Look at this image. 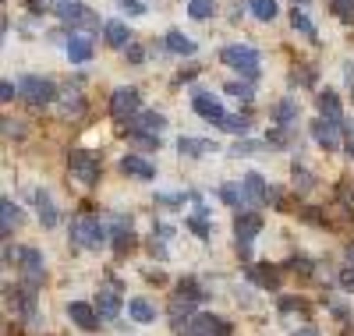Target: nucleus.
Returning a JSON list of instances; mask_svg holds the SVG:
<instances>
[{
	"mask_svg": "<svg viewBox=\"0 0 354 336\" xmlns=\"http://www.w3.org/2000/svg\"><path fill=\"white\" fill-rule=\"evenodd\" d=\"M106 241H110V227L96 216V212H78L71 220V244H78V248L100 252Z\"/></svg>",
	"mask_w": 354,
	"mask_h": 336,
	"instance_id": "f257e3e1",
	"label": "nucleus"
},
{
	"mask_svg": "<svg viewBox=\"0 0 354 336\" xmlns=\"http://www.w3.org/2000/svg\"><path fill=\"white\" fill-rule=\"evenodd\" d=\"M205 297H209V290H202L195 280H181V283H177V290L170 294V301H167L170 322H174V326H185V322L195 315V304L205 301Z\"/></svg>",
	"mask_w": 354,
	"mask_h": 336,
	"instance_id": "f03ea898",
	"label": "nucleus"
},
{
	"mask_svg": "<svg viewBox=\"0 0 354 336\" xmlns=\"http://www.w3.org/2000/svg\"><path fill=\"white\" fill-rule=\"evenodd\" d=\"M4 308L15 319H36V287L32 283H4Z\"/></svg>",
	"mask_w": 354,
	"mask_h": 336,
	"instance_id": "7ed1b4c3",
	"label": "nucleus"
},
{
	"mask_svg": "<svg viewBox=\"0 0 354 336\" xmlns=\"http://www.w3.org/2000/svg\"><path fill=\"white\" fill-rule=\"evenodd\" d=\"M68 174L78 180L82 188H93L100 180V160L88 149H71L68 152Z\"/></svg>",
	"mask_w": 354,
	"mask_h": 336,
	"instance_id": "20e7f679",
	"label": "nucleus"
},
{
	"mask_svg": "<svg viewBox=\"0 0 354 336\" xmlns=\"http://www.w3.org/2000/svg\"><path fill=\"white\" fill-rule=\"evenodd\" d=\"M18 96H21L25 103H32V106H46V103H53L61 93H57V85H53L50 78L25 75V78L18 82Z\"/></svg>",
	"mask_w": 354,
	"mask_h": 336,
	"instance_id": "39448f33",
	"label": "nucleus"
},
{
	"mask_svg": "<svg viewBox=\"0 0 354 336\" xmlns=\"http://www.w3.org/2000/svg\"><path fill=\"white\" fill-rule=\"evenodd\" d=\"M177 333L181 336H230V326H227V319H220V315H209V312H195L185 326H177Z\"/></svg>",
	"mask_w": 354,
	"mask_h": 336,
	"instance_id": "423d86ee",
	"label": "nucleus"
},
{
	"mask_svg": "<svg viewBox=\"0 0 354 336\" xmlns=\"http://www.w3.org/2000/svg\"><path fill=\"white\" fill-rule=\"evenodd\" d=\"M220 60L227 68L241 71L245 78H259V53L252 46H223L220 50Z\"/></svg>",
	"mask_w": 354,
	"mask_h": 336,
	"instance_id": "0eeeda50",
	"label": "nucleus"
},
{
	"mask_svg": "<svg viewBox=\"0 0 354 336\" xmlns=\"http://www.w3.org/2000/svg\"><path fill=\"white\" fill-rule=\"evenodd\" d=\"M57 18H61L64 25L71 28H85V32H93V28H100V15L88 8V4H78V0H68L64 8H53Z\"/></svg>",
	"mask_w": 354,
	"mask_h": 336,
	"instance_id": "6e6552de",
	"label": "nucleus"
},
{
	"mask_svg": "<svg viewBox=\"0 0 354 336\" xmlns=\"http://www.w3.org/2000/svg\"><path fill=\"white\" fill-rule=\"evenodd\" d=\"M142 106V96H138V88L124 85V88H113V96H110V117L113 120H131Z\"/></svg>",
	"mask_w": 354,
	"mask_h": 336,
	"instance_id": "1a4fd4ad",
	"label": "nucleus"
},
{
	"mask_svg": "<svg viewBox=\"0 0 354 336\" xmlns=\"http://www.w3.org/2000/svg\"><path fill=\"white\" fill-rule=\"evenodd\" d=\"M259 230H262V216H259V212H238V220H234V237H238V252L245 259L252 252V241L259 237Z\"/></svg>",
	"mask_w": 354,
	"mask_h": 336,
	"instance_id": "9d476101",
	"label": "nucleus"
},
{
	"mask_svg": "<svg viewBox=\"0 0 354 336\" xmlns=\"http://www.w3.org/2000/svg\"><path fill=\"white\" fill-rule=\"evenodd\" d=\"M121 308H124V297H121V290H117L113 283L96 290V312H100L103 322H113L117 315H121Z\"/></svg>",
	"mask_w": 354,
	"mask_h": 336,
	"instance_id": "9b49d317",
	"label": "nucleus"
},
{
	"mask_svg": "<svg viewBox=\"0 0 354 336\" xmlns=\"http://www.w3.org/2000/svg\"><path fill=\"white\" fill-rule=\"evenodd\" d=\"M18 269H21V283H32V287H39V283H43V277H46L43 255H39L36 248H21Z\"/></svg>",
	"mask_w": 354,
	"mask_h": 336,
	"instance_id": "f8f14e48",
	"label": "nucleus"
},
{
	"mask_svg": "<svg viewBox=\"0 0 354 336\" xmlns=\"http://www.w3.org/2000/svg\"><path fill=\"white\" fill-rule=\"evenodd\" d=\"M110 241H113V252L124 255L135 248V227L128 216H110Z\"/></svg>",
	"mask_w": 354,
	"mask_h": 336,
	"instance_id": "ddd939ff",
	"label": "nucleus"
},
{
	"mask_svg": "<svg viewBox=\"0 0 354 336\" xmlns=\"http://www.w3.org/2000/svg\"><path fill=\"white\" fill-rule=\"evenodd\" d=\"M312 138L319 142V149H337L340 145V124H337V120H326V117H322V120H312Z\"/></svg>",
	"mask_w": 354,
	"mask_h": 336,
	"instance_id": "4468645a",
	"label": "nucleus"
},
{
	"mask_svg": "<svg viewBox=\"0 0 354 336\" xmlns=\"http://www.w3.org/2000/svg\"><path fill=\"white\" fill-rule=\"evenodd\" d=\"M68 315H71V322L78 326V329H85V333H93L103 319H100V312H96V304H82V301H71L68 304Z\"/></svg>",
	"mask_w": 354,
	"mask_h": 336,
	"instance_id": "2eb2a0df",
	"label": "nucleus"
},
{
	"mask_svg": "<svg viewBox=\"0 0 354 336\" xmlns=\"http://www.w3.org/2000/svg\"><path fill=\"white\" fill-rule=\"evenodd\" d=\"M241 192H245V205H266L270 202V188H266V180H262V174H245V180H241Z\"/></svg>",
	"mask_w": 354,
	"mask_h": 336,
	"instance_id": "dca6fc26",
	"label": "nucleus"
},
{
	"mask_svg": "<svg viewBox=\"0 0 354 336\" xmlns=\"http://www.w3.org/2000/svg\"><path fill=\"white\" fill-rule=\"evenodd\" d=\"M163 128H167V117L163 113H142V117H131L128 135H160Z\"/></svg>",
	"mask_w": 354,
	"mask_h": 336,
	"instance_id": "f3484780",
	"label": "nucleus"
},
{
	"mask_svg": "<svg viewBox=\"0 0 354 336\" xmlns=\"http://www.w3.org/2000/svg\"><path fill=\"white\" fill-rule=\"evenodd\" d=\"M192 110H195L198 117H205L209 124H216V120L223 117L220 100H216V96H209V93H195V96H192Z\"/></svg>",
	"mask_w": 354,
	"mask_h": 336,
	"instance_id": "a211bd4d",
	"label": "nucleus"
},
{
	"mask_svg": "<svg viewBox=\"0 0 354 336\" xmlns=\"http://www.w3.org/2000/svg\"><path fill=\"white\" fill-rule=\"evenodd\" d=\"M121 174L138 177V180H153V177H156V167H153L149 160H142V156H124V160H121Z\"/></svg>",
	"mask_w": 354,
	"mask_h": 336,
	"instance_id": "6ab92c4d",
	"label": "nucleus"
},
{
	"mask_svg": "<svg viewBox=\"0 0 354 336\" xmlns=\"http://www.w3.org/2000/svg\"><path fill=\"white\" fill-rule=\"evenodd\" d=\"M32 198H36V212H39V220H43V227H57V205H53V198H50V192H43V188H36L32 192Z\"/></svg>",
	"mask_w": 354,
	"mask_h": 336,
	"instance_id": "aec40b11",
	"label": "nucleus"
},
{
	"mask_svg": "<svg viewBox=\"0 0 354 336\" xmlns=\"http://www.w3.org/2000/svg\"><path fill=\"white\" fill-rule=\"evenodd\" d=\"M0 216H4V227H0V230H4V241H11V234H15V227H21V209L11 202V198H4V202H0Z\"/></svg>",
	"mask_w": 354,
	"mask_h": 336,
	"instance_id": "412c9836",
	"label": "nucleus"
},
{
	"mask_svg": "<svg viewBox=\"0 0 354 336\" xmlns=\"http://www.w3.org/2000/svg\"><path fill=\"white\" fill-rule=\"evenodd\" d=\"M177 149H181V156H202V152L220 149V145H216V142H209V138H192V135H181V138H177Z\"/></svg>",
	"mask_w": 354,
	"mask_h": 336,
	"instance_id": "4be33fe9",
	"label": "nucleus"
},
{
	"mask_svg": "<svg viewBox=\"0 0 354 336\" xmlns=\"http://www.w3.org/2000/svg\"><path fill=\"white\" fill-rule=\"evenodd\" d=\"M319 110H322V117L326 120H337V124L344 128V110H340V100H337V93H319Z\"/></svg>",
	"mask_w": 354,
	"mask_h": 336,
	"instance_id": "5701e85b",
	"label": "nucleus"
},
{
	"mask_svg": "<svg viewBox=\"0 0 354 336\" xmlns=\"http://www.w3.org/2000/svg\"><path fill=\"white\" fill-rule=\"evenodd\" d=\"M68 57H71V64H85V60L93 57V39L88 36H71L68 39Z\"/></svg>",
	"mask_w": 354,
	"mask_h": 336,
	"instance_id": "b1692460",
	"label": "nucleus"
},
{
	"mask_svg": "<svg viewBox=\"0 0 354 336\" xmlns=\"http://www.w3.org/2000/svg\"><path fill=\"white\" fill-rule=\"evenodd\" d=\"M103 32H106V43L117 46V50L131 46V32H128V25H121V21H106V25H103Z\"/></svg>",
	"mask_w": 354,
	"mask_h": 336,
	"instance_id": "393cba45",
	"label": "nucleus"
},
{
	"mask_svg": "<svg viewBox=\"0 0 354 336\" xmlns=\"http://www.w3.org/2000/svg\"><path fill=\"white\" fill-rule=\"evenodd\" d=\"M128 315H131L135 322H153V319H156V308H153L145 297H131V301H128Z\"/></svg>",
	"mask_w": 354,
	"mask_h": 336,
	"instance_id": "a878e982",
	"label": "nucleus"
},
{
	"mask_svg": "<svg viewBox=\"0 0 354 336\" xmlns=\"http://www.w3.org/2000/svg\"><path fill=\"white\" fill-rule=\"evenodd\" d=\"M216 128H220V131H230V135H245V131L252 128V120H248V117H238V113H223V117L216 120Z\"/></svg>",
	"mask_w": 354,
	"mask_h": 336,
	"instance_id": "bb28decb",
	"label": "nucleus"
},
{
	"mask_svg": "<svg viewBox=\"0 0 354 336\" xmlns=\"http://www.w3.org/2000/svg\"><path fill=\"white\" fill-rule=\"evenodd\" d=\"M294 120H298V103L280 100L277 103V128H294Z\"/></svg>",
	"mask_w": 354,
	"mask_h": 336,
	"instance_id": "cd10ccee",
	"label": "nucleus"
},
{
	"mask_svg": "<svg viewBox=\"0 0 354 336\" xmlns=\"http://www.w3.org/2000/svg\"><path fill=\"white\" fill-rule=\"evenodd\" d=\"M167 50H170V53H181V57H188V53H195V43H192V39H185V32H177V28H170V32H167Z\"/></svg>",
	"mask_w": 354,
	"mask_h": 336,
	"instance_id": "c85d7f7f",
	"label": "nucleus"
},
{
	"mask_svg": "<svg viewBox=\"0 0 354 336\" xmlns=\"http://www.w3.org/2000/svg\"><path fill=\"white\" fill-rule=\"evenodd\" d=\"M248 11L259 21H273L277 18V0H248Z\"/></svg>",
	"mask_w": 354,
	"mask_h": 336,
	"instance_id": "c756f323",
	"label": "nucleus"
},
{
	"mask_svg": "<svg viewBox=\"0 0 354 336\" xmlns=\"http://www.w3.org/2000/svg\"><path fill=\"white\" fill-rule=\"evenodd\" d=\"M188 15H192L195 21H205V18L216 15V4H213V0H192V4H188Z\"/></svg>",
	"mask_w": 354,
	"mask_h": 336,
	"instance_id": "7c9ffc66",
	"label": "nucleus"
},
{
	"mask_svg": "<svg viewBox=\"0 0 354 336\" xmlns=\"http://www.w3.org/2000/svg\"><path fill=\"white\" fill-rule=\"evenodd\" d=\"M220 198H223L230 209H241V205H245V192H241L238 185H223V188H220Z\"/></svg>",
	"mask_w": 354,
	"mask_h": 336,
	"instance_id": "2f4dec72",
	"label": "nucleus"
},
{
	"mask_svg": "<svg viewBox=\"0 0 354 336\" xmlns=\"http://www.w3.org/2000/svg\"><path fill=\"white\" fill-rule=\"evenodd\" d=\"M61 110H64V113H82V96L75 93V88L61 93Z\"/></svg>",
	"mask_w": 354,
	"mask_h": 336,
	"instance_id": "473e14b6",
	"label": "nucleus"
},
{
	"mask_svg": "<svg viewBox=\"0 0 354 336\" xmlns=\"http://www.w3.org/2000/svg\"><path fill=\"white\" fill-rule=\"evenodd\" d=\"M290 25H294V28H298V32H305V36H312V39H319V36H315V25H312V21H308V18H305V15H301L298 8H294V15H290Z\"/></svg>",
	"mask_w": 354,
	"mask_h": 336,
	"instance_id": "72a5a7b5",
	"label": "nucleus"
},
{
	"mask_svg": "<svg viewBox=\"0 0 354 336\" xmlns=\"http://www.w3.org/2000/svg\"><path fill=\"white\" fill-rule=\"evenodd\" d=\"M294 185H298L301 192H308V188L315 185V180H312V174H308L305 167H298V163H294Z\"/></svg>",
	"mask_w": 354,
	"mask_h": 336,
	"instance_id": "f704fd0d",
	"label": "nucleus"
},
{
	"mask_svg": "<svg viewBox=\"0 0 354 336\" xmlns=\"http://www.w3.org/2000/svg\"><path fill=\"white\" fill-rule=\"evenodd\" d=\"M252 280H259L262 287H273L277 290V272L273 269H252Z\"/></svg>",
	"mask_w": 354,
	"mask_h": 336,
	"instance_id": "c9c22d12",
	"label": "nucleus"
},
{
	"mask_svg": "<svg viewBox=\"0 0 354 336\" xmlns=\"http://www.w3.org/2000/svg\"><path fill=\"white\" fill-rule=\"evenodd\" d=\"M227 93H230V96H238V100H252V85H245V82H230V85H227Z\"/></svg>",
	"mask_w": 354,
	"mask_h": 336,
	"instance_id": "e433bc0d",
	"label": "nucleus"
},
{
	"mask_svg": "<svg viewBox=\"0 0 354 336\" xmlns=\"http://www.w3.org/2000/svg\"><path fill=\"white\" fill-rule=\"evenodd\" d=\"M333 11H337L344 21H351V18H354V0H333Z\"/></svg>",
	"mask_w": 354,
	"mask_h": 336,
	"instance_id": "4c0bfd02",
	"label": "nucleus"
},
{
	"mask_svg": "<svg viewBox=\"0 0 354 336\" xmlns=\"http://www.w3.org/2000/svg\"><path fill=\"white\" fill-rule=\"evenodd\" d=\"M266 142H238L234 145V156H248V152H259Z\"/></svg>",
	"mask_w": 354,
	"mask_h": 336,
	"instance_id": "58836bf2",
	"label": "nucleus"
},
{
	"mask_svg": "<svg viewBox=\"0 0 354 336\" xmlns=\"http://www.w3.org/2000/svg\"><path fill=\"white\" fill-rule=\"evenodd\" d=\"M117 8H121V11H128V15H145L142 0H117Z\"/></svg>",
	"mask_w": 354,
	"mask_h": 336,
	"instance_id": "ea45409f",
	"label": "nucleus"
},
{
	"mask_svg": "<svg viewBox=\"0 0 354 336\" xmlns=\"http://www.w3.org/2000/svg\"><path fill=\"white\" fill-rule=\"evenodd\" d=\"M124 53H128V60H131V64H142V60H145V50H142L138 43H131V46H124Z\"/></svg>",
	"mask_w": 354,
	"mask_h": 336,
	"instance_id": "a19ab883",
	"label": "nucleus"
},
{
	"mask_svg": "<svg viewBox=\"0 0 354 336\" xmlns=\"http://www.w3.org/2000/svg\"><path fill=\"white\" fill-rule=\"evenodd\" d=\"M156 202L167 205V209H177V205H185V195H160Z\"/></svg>",
	"mask_w": 354,
	"mask_h": 336,
	"instance_id": "79ce46f5",
	"label": "nucleus"
},
{
	"mask_svg": "<svg viewBox=\"0 0 354 336\" xmlns=\"http://www.w3.org/2000/svg\"><path fill=\"white\" fill-rule=\"evenodd\" d=\"M340 283H344V290H351V294H354V269H351V265L340 272Z\"/></svg>",
	"mask_w": 354,
	"mask_h": 336,
	"instance_id": "37998d69",
	"label": "nucleus"
},
{
	"mask_svg": "<svg viewBox=\"0 0 354 336\" xmlns=\"http://www.w3.org/2000/svg\"><path fill=\"white\" fill-rule=\"evenodd\" d=\"M15 96H18V93H15V85H11V82H4V85H0V100H4V103H11Z\"/></svg>",
	"mask_w": 354,
	"mask_h": 336,
	"instance_id": "c03bdc74",
	"label": "nucleus"
},
{
	"mask_svg": "<svg viewBox=\"0 0 354 336\" xmlns=\"http://www.w3.org/2000/svg\"><path fill=\"white\" fill-rule=\"evenodd\" d=\"M290 269H301V272H312V262H308V259H290Z\"/></svg>",
	"mask_w": 354,
	"mask_h": 336,
	"instance_id": "a18cd8bd",
	"label": "nucleus"
},
{
	"mask_svg": "<svg viewBox=\"0 0 354 336\" xmlns=\"http://www.w3.org/2000/svg\"><path fill=\"white\" fill-rule=\"evenodd\" d=\"M294 336H319V329H312V326H305V329H298Z\"/></svg>",
	"mask_w": 354,
	"mask_h": 336,
	"instance_id": "49530a36",
	"label": "nucleus"
},
{
	"mask_svg": "<svg viewBox=\"0 0 354 336\" xmlns=\"http://www.w3.org/2000/svg\"><path fill=\"white\" fill-rule=\"evenodd\" d=\"M344 255H347V265L354 269V244H347V252H344Z\"/></svg>",
	"mask_w": 354,
	"mask_h": 336,
	"instance_id": "de8ad7c7",
	"label": "nucleus"
},
{
	"mask_svg": "<svg viewBox=\"0 0 354 336\" xmlns=\"http://www.w3.org/2000/svg\"><path fill=\"white\" fill-rule=\"evenodd\" d=\"M301 4H308V0H301Z\"/></svg>",
	"mask_w": 354,
	"mask_h": 336,
	"instance_id": "09e8293b",
	"label": "nucleus"
}]
</instances>
